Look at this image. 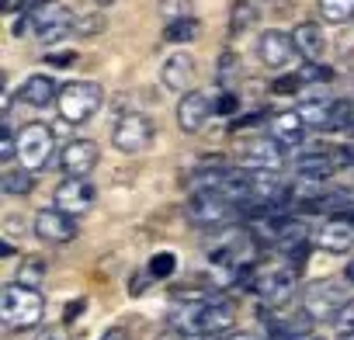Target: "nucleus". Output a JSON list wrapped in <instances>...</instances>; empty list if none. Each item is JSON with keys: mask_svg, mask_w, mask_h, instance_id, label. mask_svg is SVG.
Instances as JSON below:
<instances>
[{"mask_svg": "<svg viewBox=\"0 0 354 340\" xmlns=\"http://www.w3.org/2000/svg\"><path fill=\"white\" fill-rule=\"evenodd\" d=\"M46 316V299L39 295L35 285H21L11 281L0 288V323H4L11 333L21 330H35Z\"/></svg>", "mask_w": 354, "mask_h": 340, "instance_id": "f257e3e1", "label": "nucleus"}, {"mask_svg": "<svg viewBox=\"0 0 354 340\" xmlns=\"http://www.w3.org/2000/svg\"><path fill=\"white\" fill-rule=\"evenodd\" d=\"M185 333H195V337H216V333H226L233 323H236V305L223 295H212V299H202V302H192L181 309L177 316Z\"/></svg>", "mask_w": 354, "mask_h": 340, "instance_id": "f03ea898", "label": "nucleus"}, {"mask_svg": "<svg viewBox=\"0 0 354 340\" xmlns=\"http://www.w3.org/2000/svg\"><path fill=\"white\" fill-rule=\"evenodd\" d=\"M101 104H104V91L94 80H70V84H63V91L56 97V111L66 125L91 122L101 111Z\"/></svg>", "mask_w": 354, "mask_h": 340, "instance_id": "7ed1b4c3", "label": "nucleus"}, {"mask_svg": "<svg viewBox=\"0 0 354 340\" xmlns=\"http://www.w3.org/2000/svg\"><path fill=\"white\" fill-rule=\"evenodd\" d=\"M56 153V139H53V129L42 125V122H28L21 132H18V163L28 167V170H46L49 160Z\"/></svg>", "mask_w": 354, "mask_h": 340, "instance_id": "20e7f679", "label": "nucleus"}, {"mask_svg": "<svg viewBox=\"0 0 354 340\" xmlns=\"http://www.w3.org/2000/svg\"><path fill=\"white\" fill-rule=\"evenodd\" d=\"M240 202H233L223 191H195V198L188 202V219L195 226H226L240 216Z\"/></svg>", "mask_w": 354, "mask_h": 340, "instance_id": "39448f33", "label": "nucleus"}, {"mask_svg": "<svg viewBox=\"0 0 354 340\" xmlns=\"http://www.w3.org/2000/svg\"><path fill=\"white\" fill-rule=\"evenodd\" d=\"M153 135H156V125L142 111H125L115 122V129H111V142L122 153H142V149H149Z\"/></svg>", "mask_w": 354, "mask_h": 340, "instance_id": "423d86ee", "label": "nucleus"}, {"mask_svg": "<svg viewBox=\"0 0 354 340\" xmlns=\"http://www.w3.org/2000/svg\"><path fill=\"white\" fill-rule=\"evenodd\" d=\"M292 288H295L292 264H268V267H257L250 278V292L264 302H281L292 295Z\"/></svg>", "mask_w": 354, "mask_h": 340, "instance_id": "0eeeda50", "label": "nucleus"}, {"mask_svg": "<svg viewBox=\"0 0 354 340\" xmlns=\"http://www.w3.org/2000/svg\"><path fill=\"white\" fill-rule=\"evenodd\" d=\"M94 202H97V188L87 178H70V174L56 185V195H53V205L63 209L73 219L77 216H87L94 209Z\"/></svg>", "mask_w": 354, "mask_h": 340, "instance_id": "6e6552de", "label": "nucleus"}, {"mask_svg": "<svg viewBox=\"0 0 354 340\" xmlns=\"http://www.w3.org/2000/svg\"><path fill=\"white\" fill-rule=\"evenodd\" d=\"M35 236L42 243H53V247H66L77 240V219L66 216L63 209H42L35 212Z\"/></svg>", "mask_w": 354, "mask_h": 340, "instance_id": "1a4fd4ad", "label": "nucleus"}, {"mask_svg": "<svg viewBox=\"0 0 354 340\" xmlns=\"http://www.w3.org/2000/svg\"><path fill=\"white\" fill-rule=\"evenodd\" d=\"M97 160H101L97 142H91V139H73V142H66L63 153H59V170H63V174H70V178H91L94 167H97Z\"/></svg>", "mask_w": 354, "mask_h": 340, "instance_id": "9d476101", "label": "nucleus"}, {"mask_svg": "<svg viewBox=\"0 0 354 340\" xmlns=\"http://www.w3.org/2000/svg\"><path fill=\"white\" fill-rule=\"evenodd\" d=\"M257 56H261V63H264L268 70H285V66L299 56V49H295V39H292L288 32L271 28V32L261 35V42H257Z\"/></svg>", "mask_w": 354, "mask_h": 340, "instance_id": "9b49d317", "label": "nucleus"}, {"mask_svg": "<svg viewBox=\"0 0 354 340\" xmlns=\"http://www.w3.org/2000/svg\"><path fill=\"white\" fill-rule=\"evenodd\" d=\"M243 167H254V170H281V160H285V146L268 132V135H254L250 142H243Z\"/></svg>", "mask_w": 354, "mask_h": 340, "instance_id": "f8f14e48", "label": "nucleus"}, {"mask_svg": "<svg viewBox=\"0 0 354 340\" xmlns=\"http://www.w3.org/2000/svg\"><path fill=\"white\" fill-rule=\"evenodd\" d=\"M344 302H347V299H344V292H340L333 281H316V285H309L306 295H302V309H306L313 319H333Z\"/></svg>", "mask_w": 354, "mask_h": 340, "instance_id": "ddd939ff", "label": "nucleus"}, {"mask_svg": "<svg viewBox=\"0 0 354 340\" xmlns=\"http://www.w3.org/2000/svg\"><path fill=\"white\" fill-rule=\"evenodd\" d=\"M212 111H216V104H212L209 94L188 91V94H181V104H177V125L195 135V132L205 129V122L212 118Z\"/></svg>", "mask_w": 354, "mask_h": 340, "instance_id": "4468645a", "label": "nucleus"}, {"mask_svg": "<svg viewBox=\"0 0 354 340\" xmlns=\"http://www.w3.org/2000/svg\"><path fill=\"white\" fill-rule=\"evenodd\" d=\"M160 84L174 94H188L192 84H195V59L185 56V53L167 56V63L160 66Z\"/></svg>", "mask_w": 354, "mask_h": 340, "instance_id": "2eb2a0df", "label": "nucleus"}, {"mask_svg": "<svg viewBox=\"0 0 354 340\" xmlns=\"http://www.w3.org/2000/svg\"><path fill=\"white\" fill-rule=\"evenodd\" d=\"M316 247L326 254H347L354 247V223L351 219H330L316 233Z\"/></svg>", "mask_w": 354, "mask_h": 340, "instance_id": "dca6fc26", "label": "nucleus"}, {"mask_svg": "<svg viewBox=\"0 0 354 340\" xmlns=\"http://www.w3.org/2000/svg\"><path fill=\"white\" fill-rule=\"evenodd\" d=\"M268 132H271L281 146H302V142H306L309 125H306V118H302V115H299V108H295V111H278V115L271 118Z\"/></svg>", "mask_w": 354, "mask_h": 340, "instance_id": "f3484780", "label": "nucleus"}, {"mask_svg": "<svg viewBox=\"0 0 354 340\" xmlns=\"http://www.w3.org/2000/svg\"><path fill=\"white\" fill-rule=\"evenodd\" d=\"M59 84L53 80V77H46V73H32L25 84H21V91H18V97L28 104V108H49L56 97H59Z\"/></svg>", "mask_w": 354, "mask_h": 340, "instance_id": "a211bd4d", "label": "nucleus"}, {"mask_svg": "<svg viewBox=\"0 0 354 340\" xmlns=\"http://www.w3.org/2000/svg\"><path fill=\"white\" fill-rule=\"evenodd\" d=\"M292 39H295V49H299V56H302L306 63H319V59H323L326 39H323V28H319L316 21H299L295 32H292Z\"/></svg>", "mask_w": 354, "mask_h": 340, "instance_id": "6ab92c4d", "label": "nucleus"}, {"mask_svg": "<svg viewBox=\"0 0 354 340\" xmlns=\"http://www.w3.org/2000/svg\"><path fill=\"white\" fill-rule=\"evenodd\" d=\"M337 167H340L337 146H333V149H306V153L295 160V170H299V174H313V178H330Z\"/></svg>", "mask_w": 354, "mask_h": 340, "instance_id": "aec40b11", "label": "nucleus"}, {"mask_svg": "<svg viewBox=\"0 0 354 340\" xmlns=\"http://www.w3.org/2000/svg\"><path fill=\"white\" fill-rule=\"evenodd\" d=\"M299 115L306 118V125H309V129H330L333 101H326V97H306V101H302V108H299Z\"/></svg>", "mask_w": 354, "mask_h": 340, "instance_id": "412c9836", "label": "nucleus"}, {"mask_svg": "<svg viewBox=\"0 0 354 340\" xmlns=\"http://www.w3.org/2000/svg\"><path fill=\"white\" fill-rule=\"evenodd\" d=\"M202 35V21L198 18H177V21H167V28H163V39L170 42V46H185V42H195Z\"/></svg>", "mask_w": 354, "mask_h": 340, "instance_id": "4be33fe9", "label": "nucleus"}, {"mask_svg": "<svg viewBox=\"0 0 354 340\" xmlns=\"http://www.w3.org/2000/svg\"><path fill=\"white\" fill-rule=\"evenodd\" d=\"M0 191L4 195H32L35 191V170H28V167L4 170V174H0Z\"/></svg>", "mask_w": 354, "mask_h": 340, "instance_id": "5701e85b", "label": "nucleus"}, {"mask_svg": "<svg viewBox=\"0 0 354 340\" xmlns=\"http://www.w3.org/2000/svg\"><path fill=\"white\" fill-rule=\"evenodd\" d=\"M257 21H261V11L250 4V0H236V4L230 8V32H233V35L250 32Z\"/></svg>", "mask_w": 354, "mask_h": 340, "instance_id": "b1692460", "label": "nucleus"}, {"mask_svg": "<svg viewBox=\"0 0 354 340\" xmlns=\"http://www.w3.org/2000/svg\"><path fill=\"white\" fill-rule=\"evenodd\" d=\"M319 15H323V21L344 25L354 18V0H319Z\"/></svg>", "mask_w": 354, "mask_h": 340, "instance_id": "393cba45", "label": "nucleus"}, {"mask_svg": "<svg viewBox=\"0 0 354 340\" xmlns=\"http://www.w3.org/2000/svg\"><path fill=\"white\" fill-rule=\"evenodd\" d=\"M46 274H49V264L42 261V257H25L21 261V267H18V281L21 285H42L46 281Z\"/></svg>", "mask_w": 354, "mask_h": 340, "instance_id": "a878e982", "label": "nucleus"}, {"mask_svg": "<svg viewBox=\"0 0 354 340\" xmlns=\"http://www.w3.org/2000/svg\"><path fill=\"white\" fill-rule=\"evenodd\" d=\"M330 323H333V333H337L340 340H354V299H347Z\"/></svg>", "mask_w": 354, "mask_h": 340, "instance_id": "bb28decb", "label": "nucleus"}, {"mask_svg": "<svg viewBox=\"0 0 354 340\" xmlns=\"http://www.w3.org/2000/svg\"><path fill=\"white\" fill-rule=\"evenodd\" d=\"M330 129L354 135V101H333V118H330Z\"/></svg>", "mask_w": 354, "mask_h": 340, "instance_id": "cd10ccee", "label": "nucleus"}, {"mask_svg": "<svg viewBox=\"0 0 354 340\" xmlns=\"http://www.w3.org/2000/svg\"><path fill=\"white\" fill-rule=\"evenodd\" d=\"M299 77H302L306 87H313V84H330V80H333V70L323 66V63H306V66L299 70Z\"/></svg>", "mask_w": 354, "mask_h": 340, "instance_id": "c85d7f7f", "label": "nucleus"}, {"mask_svg": "<svg viewBox=\"0 0 354 340\" xmlns=\"http://www.w3.org/2000/svg\"><path fill=\"white\" fill-rule=\"evenodd\" d=\"M174 267H177V254H153V261L146 264V271L153 278H170Z\"/></svg>", "mask_w": 354, "mask_h": 340, "instance_id": "c756f323", "label": "nucleus"}, {"mask_svg": "<svg viewBox=\"0 0 354 340\" xmlns=\"http://www.w3.org/2000/svg\"><path fill=\"white\" fill-rule=\"evenodd\" d=\"M156 11L163 21H177V18H188V0H156Z\"/></svg>", "mask_w": 354, "mask_h": 340, "instance_id": "7c9ffc66", "label": "nucleus"}, {"mask_svg": "<svg viewBox=\"0 0 354 340\" xmlns=\"http://www.w3.org/2000/svg\"><path fill=\"white\" fill-rule=\"evenodd\" d=\"M97 32H104V18L101 15H80L77 18L73 35H97Z\"/></svg>", "mask_w": 354, "mask_h": 340, "instance_id": "2f4dec72", "label": "nucleus"}, {"mask_svg": "<svg viewBox=\"0 0 354 340\" xmlns=\"http://www.w3.org/2000/svg\"><path fill=\"white\" fill-rule=\"evenodd\" d=\"M0 160H4V163L18 160V132H11V129L0 132Z\"/></svg>", "mask_w": 354, "mask_h": 340, "instance_id": "473e14b6", "label": "nucleus"}, {"mask_svg": "<svg viewBox=\"0 0 354 340\" xmlns=\"http://www.w3.org/2000/svg\"><path fill=\"white\" fill-rule=\"evenodd\" d=\"M233 73H236V56H233V53H223V56H219V84H223V80L230 84Z\"/></svg>", "mask_w": 354, "mask_h": 340, "instance_id": "72a5a7b5", "label": "nucleus"}, {"mask_svg": "<svg viewBox=\"0 0 354 340\" xmlns=\"http://www.w3.org/2000/svg\"><path fill=\"white\" fill-rule=\"evenodd\" d=\"M205 340H257V337L247 333V330H226V333H216V337H205Z\"/></svg>", "mask_w": 354, "mask_h": 340, "instance_id": "f704fd0d", "label": "nucleus"}, {"mask_svg": "<svg viewBox=\"0 0 354 340\" xmlns=\"http://www.w3.org/2000/svg\"><path fill=\"white\" fill-rule=\"evenodd\" d=\"M216 111H219V115H233V111H236V94H230V91H226V94L219 97Z\"/></svg>", "mask_w": 354, "mask_h": 340, "instance_id": "c9c22d12", "label": "nucleus"}, {"mask_svg": "<svg viewBox=\"0 0 354 340\" xmlns=\"http://www.w3.org/2000/svg\"><path fill=\"white\" fill-rule=\"evenodd\" d=\"M32 0H0V11L4 15H15V11H21V8H28Z\"/></svg>", "mask_w": 354, "mask_h": 340, "instance_id": "e433bc0d", "label": "nucleus"}, {"mask_svg": "<svg viewBox=\"0 0 354 340\" xmlns=\"http://www.w3.org/2000/svg\"><path fill=\"white\" fill-rule=\"evenodd\" d=\"M46 63H56V66H66V63H73V53H49V56H46Z\"/></svg>", "mask_w": 354, "mask_h": 340, "instance_id": "4c0bfd02", "label": "nucleus"}, {"mask_svg": "<svg viewBox=\"0 0 354 340\" xmlns=\"http://www.w3.org/2000/svg\"><path fill=\"white\" fill-rule=\"evenodd\" d=\"M35 340H63V333H59V330H42Z\"/></svg>", "mask_w": 354, "mask_h": 340, "instance_id": "58836bf2", "label": "nucleus"}, {"mask_svg": "<svg viewBox=\"0 0 354 340\" xmlns=\"http://www.w3.org/2000/svg\"><path fill=\"white\" fill-rule=\"evenodd\" d=\"M101 340H129V333H125V330H108Z\"/></svg>", "mask_w": 354, "mask_h": 340, "instance_id": "ea45409f", "label": "nucleus"}, {"mask_svg": "<svg viewBox=\"0 0 354 340\" xmlns=\"http://www.w3.org/2000/svg\"><path fill=\"white\" fill-rule=\"evenodd\" d=\"M344 278H347V281H351V285H354V261H351V264H347V271H344Z\"/></svg>", "mask_w": 354, "mask_h": 340, "instance_id": "a19ab883", "label": "nucleus"}, {"mask_svg": "<svg viewBox=\"0 0 354 340\" xmlns=\"http://www.w3.org/2000/svg\"><path fill=\"white\" fill-rule=\"evenodd\" d=\"M97 8H111V4H118V0H94Z\"/></svg>", "mask_w": 354, "mask_h": 340, "instance_id": "79ce46f5", "label": "nucleus"}]
</instances>
